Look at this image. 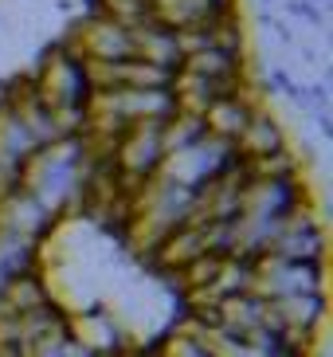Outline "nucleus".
I'll return each mask as SVG.
<instances>
[{
	"label": "nucleus",
	"instance_id": "2",
	"mask_svg": "<svg viewBox=\"0 0 333 357\" xmlns=\"http://www.w3.org/2000/svg\"><path fill=\"white\" fill-rule=\"evenodd\" d=\"M63 52L75 55V59H130L134 55V40H130V28L114 24L102 12H94V16H86L67 36Z\"/></svg>",
	"mask_w": 333,
	"mask_h": 357
},
{
	"label": "nucleus",
	"instance_id": "4",
	"mask_svg": "<svg viewBox=\"0 0 333 357\" xmlns=\"http://www.w3.org/2000/svg\"><path fill=\"white\" fill-rule=\"evenodd\" d=\"M98 12L122 28H137L149 20V0H98Z\"/></svg>",
	"mask_w": 333,
	"mask_h": 357
},
{
	"label": "nucleus",
	"instance_id": "3",
	"mask_svg": "<svg viewBox=\"0 0 333 357\" xmlns=\"http://www.w3.org/2000/svg\"><path fill=\"white\" fill-rule=\"evenodd\" d=\"M274 149H282L279 126H274L263 110H255V114L247 118V126H243L240 134H235V142H231V158L251 161V158H267V153H274Z\"/></svg>",
	"mask_w": 333,
	"mask_h": 357
},
{
	"label": "nucleus",
	"instance_id": "1",
	"mask_svg": "<svg viewBox=\"0 0 333 357\" xmlns=\"http://www.w3.org/2000/svg\"><path fill=\"white\" fill-rule=\"evenodd\" d=\"M31 95L43 102L47 114H63V110H83V98H86V79H83V67L75 55L52 52L43 59V67L31 75Z\"/></svg>",
	"mask_w": 333,
	"mask_h": 357
}]
</instances>
